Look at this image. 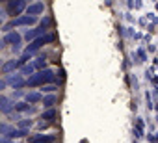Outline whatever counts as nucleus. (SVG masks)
I'll return each instance as SVG.
<instances>
[{"label":"nucleus","mask_w":158,"mask_h":143,"mask_svg":"<svg viewBox=\"0 0 158 143\" xmlns=\"http://www.w3.org/2000/svg\"><path fill=\"white\" fill-rule=\"evenodd\" d=\"M50 24H52V19H50V17L41 19V28H43V30H48V28H50Z\"/></svg>","instance_id":"nucleus-21"},{"label":"nucleus","mask_w":158,"mask_h":143,"mask_svg":"<svg viewBox=\"0 0 158 143\" xmlns=\"http://www.w3.org/2000/svg\"><path fill=\"white\" fill-rule=\"evenodd\" d=\"M17 67H19V61L17 59H8V61H4L2 69H0V73H2V75H13Z\"/></svg>","instance_id":"nucleus-9"},{"label":"nucleus","mask_w":158,"mask_h":143,"mask_svg":"<svg viewBox=\"0 0 158 143\" xmlns=\"http://www.w3.org/2000/svg\"><path fill=\"white\" fill-rule=\"evenodd\" d=\"M24 99H26V102H28V104H32V106H34V104H37V102H43V95H41L39 91H30V93H26V97H24Z\"/></svg>","instance_id":"nucleus-12"},{"label":"nucleus","mask_w":158,"mask_h":143,"mask_svg":"<svg viewBox=\"0 0 158 143\" xmlns=\"http://www.w3.org/2000/svg\"><path fill=\"white\" fill-rule=\"evenodd\" d=\"M15 112L17 113H35V108L28 102H15Z\"/></svg>","instance_id":"nucleus-11"},{"label":"nucleus","mask_w":158,"mask_h":143,"mask_svg":"<svg viewBox=\"0 0 158 143\" xmlns=\"http://www.w3.org/2000/svg\"><path fill=\"white\" fill-rule=\"evenodd\" d=\"M35 22H37V17L21 15V17H15V19L10 22V26H6V30H8V32H11L10 28H19V26H34Z\"/></svg>","instance_id":"nucleus-3"},{"label":"nucleus","mask_w":158,"mask_h":143,"mask_svg":"<svg viewBox=\"0 0 158 143\" xmlns=\"http://www.w3.org/2000/svg\"><path fill=\"white\" fill-rule=\"evenodd\" d=\"M6 10H8L10 15H19V17H21V13L26 11V2H23V0H17V2H10V4L6 6Z\"/></svg>","instance_id":"nucleus-5"},{"label":"nucleus","mask_w":158,"mask_h":143,"mask_svg":"<svg viewBox=\"0 0 158 143\" xmlns=\"http://www.w3.org/2000/svg\"><path fill=\"white\" fill-rule=\"evenodd\" d=\"M56 89H58V86H54V84H50V86H43V93H48V95H54Z\"/></svg>","instance_id":"nucleus-20"},{"label":"nucleus","mask_w":158,"mask_h":143,"mask_svg":"<svg viewBox=\"0 0 158 143\" xmlns=\"http://www.w3.org/2000/svg\"><path fill=\"white\" fill-rule=\"evenodd\" d=\"M6 82H8L10 86H13L15 89H21L23 86H26V80L23 78V75H21V73H17V75H15V73H13V75H10V78H8Z\"/></svg>","instance_id":"nucleus-7"},{"label":"nucleus","mask_w":158,"mask_h":143,"mask_svg":"<svg viewBox=\"0 0 158 143\" xmlns=\"http://www.w3.org/2000/svg\"><path fill=\"white\" fill-rule=\"evenodd\" d=\"M2 22H4V21H2V17H0V26H2Z\"/></svg>","instance_id":"nucleus-26"},{"label":"nucleus","mask_w":158,"mask_h":143,"mask_svg":"<svg viewBox=\"0 0 158 143\" xmlns=\"http://www.w3.org/2000/svg\"><path fill=\"white\" fill-rule=\"evenodd\" d=\"M21 43H23V35H21L17 30L8 32L6 37H4V45H10L13 50H19V48H21Z\"/></svg>","instance_id":"nucleus-4"},{"label":"nucleus","mask_w":158,"mask_h":143,"mask_svg":"<svg viewBox=\"0 0 158 143\" xmlns=\"http://www.w3.org/2000/svg\"><path fill=\"white\" fill-rule=\"evenodd\" d=\"M26 134H30V130H23V128H15V126H13V130L8 134V137H6V139H13V137H24Z\"/></svg>","instance_id":"nucleus-14"},{"label":"nucleus","mask_w":158,"mask_h":143,"mask_svg":"<svg viewBox=\"0 0 158 143\" xmlns=\"http://www.w3.org/2000/svg\"><path fill=\"white\" fill-rule=\"evenodd\" d=\"M0 143H11V139H6V137H0Z\"/></svg>","instance_id":"nucleus-24"},{"label":"nucleus","mask_w":158,"mask_h":143,"mask_svg":"<svg viewBox=\"0 0 158 143\" xmlns=\"http://www.w3.org/2000/svg\"><path fill=\"white\" fill-rule=\"evenodd\" d=\"M28 141L30 143H54L56 137L54 136H47V134H35V136H30Z\"/></svg>","instance_id":"nucleus-8"},{"label":"nucleus","mask_w":158,"mask_h":143,"mask_svg":"<svg viewBox=\"0 0 158 143\" xmlns=\"http://www.w3.org/2000/svg\"><path fill=\"white\" fill-rule=\"evenodd\" d=\"M45 32H47V30H43L41 26H39V28H34V30H28V32L24 34V39L32 43V41H35V39H39L41 35H45Z\"/></svg>","instance_id":"nucleus-10"},{"label":"nucleus","mask_w":158,"mask_h":143,"mask_svg":"<svg viewBox=\"0 0 158 143\" xmlns=\"http://www.w3.org/2000/svg\"><path fill=\"white\" fill-rule=\"evenodd\" d=\"M13 130V126L10 123H0V136L2 137H8V134Z\"/></svg>","instance_id":"nucleus-18"},{"label":"nucleus","mask_w":158,"mask_h":143,"mask_svg":"<svg viewBox=\"0 0 158 143\" xmlns=\"http://www.w3.org/2000/svg\"><path fill=\"white\" fill-rule=\"evenodd\" d=\"M4 47V39H0V48H2Z\"/></svg>","instance_id":"nucleus-25"},{"label":"nucleus","mask_w":158,"mask_h":143,"mask_svg":"<svg viewBox=\"0 0 158 143\" xmlns=\"http://www.w3.org/2000/svg\"><path fill=\"white\" fill-rule=\"evenodd\" d=\"M56 102H58L56 93L54 95H43V106H45V110H52Z\"/></svg>","instance_id":"nucleus-13"},{"label":"nucleus","mask_w":158,"mask_h":143,"mask_svg":"<svg viewBox=\"0 0 158 143\" xmlns=\"http://www.w3.org/2000/svg\"><path fill=\"white\" fill-rule=\"evenodd\" d=\"M54 82V73L50 69H45V71H39V73H35L34 76H30L26 80V86L28 88H43V86H50Z\"/></svg>","instance_id":"nucleus-1"},{"label":"nucleus","mask_w":158,"mask_h":143,"mask_svg":"<svg viewBox=\"0 0 158 143\" xmlns=\"http://www.w3.org/2000/svg\"><path fill=\"white\" fill-rule=\"evenodd\" d=\"M32 125H34V121H32V119H21V121H17V126H19V128H23V130H30V128H32Z\"/></svg>","instance_id":"nucleus-19"},{"label":"nucleus","mask_w":158,"mask_h":143,"mask_svg":"<svg viewBox=\"0 0 158 143\" xmlns=\"http://www.w3.org/2000/svg\"><path fill=\"white\" fill-rule=\"evenodd\" d=\"M37 73V71H35V67H34V63H26L24 67H21V75L24 76V75H30V76H34Z\"/></svg>","instance_id":"nucleus-16"},{"label":"nucleus","mask_w":158,"mask_h":143,"mask_svg":"<svg viewBox=\"0 0 158 143\" xmlns=\"http://www.w3.org/2000/svg\"><path fill=\"white\" fill-rule=\"evenodd\" d=\"M52 41H54V35H52V34H47V35H41L39 39H35V41H32V43H30V45H28V47L24 48V52H26V54H34V52H37V50H39L41 47H45L47 43H52Z\"/></svg>","instance_id":"nucleus-2"},{"label":"nucleus","mask_w":158,"mask_h":143,"mask_svg":"<svg viewBox=\"0 0 158 143\" xmlns=\"http://www.w3.org/2000/svg\"><path fill=\"white\" fill-rule=\"evenodd\" d=\"M10 102V99L6 97V95H2V93H0V112H2L4 108H6V104Z\"/></svg>","instance_id":"nucleus-22"},{"label":"nucleus","mask_w":158,"mask_h":143,"mask_svg":"<svg viewBox=\"0 0 158 143\" xmlns=\"http://www.w3.org/2000/svg\"><path fill=\"white\" fill-rule=\"evenodd\" d=\"M45 11V4L43 2H34V4H28L26 6V11L24 15H30V17H37Z\"/></svg>","instance_id":"nucleus-6"},{"label":"nucleus","mask_w":158,"mask_h":143,"mask_svg":"<svg viewBox=\"0 0 158 143\" xmlns=\"http://www.w3.org/2000/svg\"><path fill=\"white\" fill-rule=\"evenodd\" d=\"M2 65H4V63H2V61H0V69H2Z\"/></svg>","instance_id":"nucleus-27"},{"label":"nucleus","mask_w":158,"mask_h":143,"mask_svg":"<svg viewBox=\"0 0 158 143\" xmlns=\"http://www.w3.org/2000/svg\"><path fill=\"white\" fill-rule=\"evenodd\" d=\"M6 86H8V82H6V80H2V78H0V93H2V91L6 89Z\"/></svg>","instance_id":"nucleus-23"},{"label":"nucleus","mask_w":158,"mask_h":143,"mask_svg":"<svg viewBox=\"0 0 158 143\" xmlns=\"http://www.w3.org/2000/svg\"><path fill=\"white\" fill-rule=\"evenodd\" d=\"M32 63H34V67H35L37 73H39V71H45V69H47V59H45V58H35Z\"/></svg>","instance_id":"nucleus-17"},{"label":"nucleus","mask_w":158,"mask_h":143,"mask_svg":"<svg viewBox=\"0 0 158 143\" xmlns=\"http://www.w3.org/2000/svg\"><path fill=\"white\" fill-rule=\"evenodd\" d=\"M56 115H58V112H56V108H52V110H45L41 117H43L45 123H52V121L56 119Z\"/></svg>","instance_id":"nucleus-15"}]
</instances>
